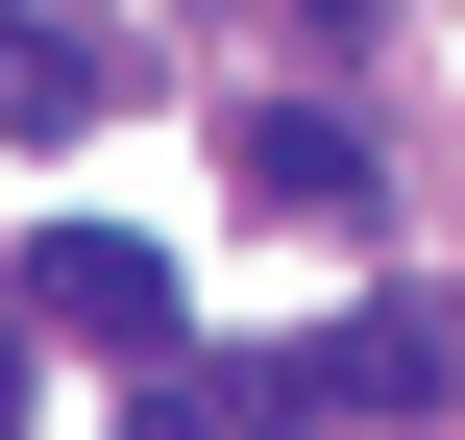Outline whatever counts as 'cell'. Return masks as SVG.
Instances as JSON below:
<instances>
[{"label": "cell", "mask_w": 465, "mask_h": 440, "mask_svg": "<svg viewBox=\"0 0 465 440\" xmlns=\"http://www.w3.org/2000/svg\"><path fill=\"white\" fill-rule=\"evenodd\" d=\"M294 24H392V0H294Z\"/></svg>", "instance_id": "cell-6"}, {"label": "cell", "mask_w": 465, "mask_h": 440, "mask_svg": "<svg viewBox=\"0 0 465 440\" xmlns=\"http://www.w3.org/2000/svg\"><path fill=\"white\" fill-rule=\"evenodd\" d=\"M245 196H270V220H368L392 171H368V122H319V98H270V122H245Z\"/></svg>", "instance_id": "cell-4"}, {"label": "cell", "mask_w": 465, "mask_h": 440, "mask_svg": "<svg viewBox=\"0 0 465 440\" xmlns=\"http://www.w3.org/2000/svg\"><path fill=\"white\" fill-rule=\"evenodd\" d=\"M441 367H465L441 318H343V343H270L221 416H270V440H319V416H441Z\"/></svg>", "instance_id": "cell-1"}, {"label": "cell", "mask_w": 465, "mask_h": 440, "mask_svg": "<svg viewBox=\"0 0 465 440\" xmlns=\"http://www.w3.org/2000/svg\"><path fill=\"white\" fill-rule=\"evenodd\" d=\"M25 318H74V343H123V367H147L196 294H172V245H123V220H49V245H25Z\"/></svg>", "instance_id": "cell-2"}, {"label": "cell", "mask_w": 465, "mask_h": 440, "mask_svg": "<svg viewBox=\"0 0 465 440\" xmlns=\"http://www.w3.org/2000/svg\"><path fill=\"white\" fill-rule=\"evenodd\" d=\"M98 98H123V49H98L74 0H25V24H0V147H74Z\"/></svg>", "instance_id": "cell-3"}, {"label": "cell", "mask_w": 465, "mask_h": 440, "mask_svg": "<svg viewBox=\"0 0 465 440\" xmlns=\"http://www.w3.org/2000/svg\"><path fill=\"white\" fill-rule=\"evenodd\" d=\"M0 440H25V343H0Z\"/></svg>", "instance_id": "cell-7"}, {"label": "cell", "mask_w": 465, "mask_h": 440, "mask_svg": "<svg viewBox=\"0 0 465 440\" xmlns=\"http://www.w3.org/2000/svg\"><path fill=\"white\" fill-rule=\"evenodd\" d=\"M123 440H221V416H196V392H147V416H123Z\"/></svg>", "instance_id": "cell-5"}]
</instances>
